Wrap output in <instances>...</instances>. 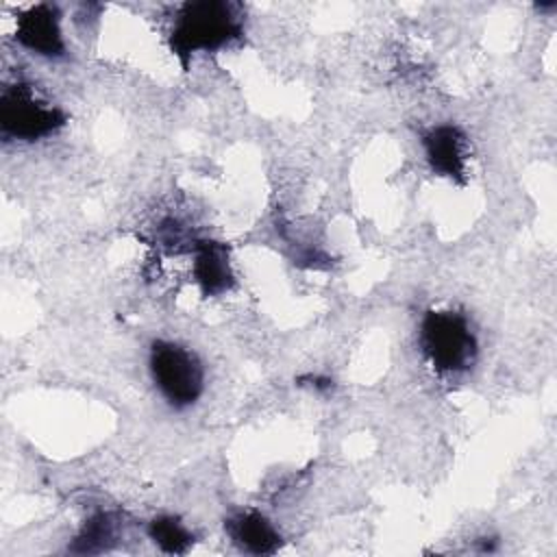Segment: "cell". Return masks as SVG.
<instances>
[{"label": "cell", "mask_w": 557, "mask_h": 557, "mask_svg": "<svg viewBox=\"0 0 557 557\" xmlns=\"http://www.w3.org/2000/svg\"><path fill=\"white\" fill-rule=\"evenodd\" d=\"M420 346L440 374H461L476 359V337L466 315L429 311L420 324Z\"/></svg>", "instance_id": "obj_2"}, {"label": "cell", "mask_w": 557, "mask_h": 557, "mask_svg": "<svg viewBox=\"0 0 557 557\" xmlns=\"http://www.w3.org/2000/svg\"><path fill=\"white\" fill-rule=\"evenodd\" d=\"M244 35L242 7L224 0L185 2L176 11L170 48L181 59L183 67L189 65L194 52H213L239 41Z\"/></svg>", "instance_id": "obj_1"}, {"label": "cell", "mask_w": 557, "mask_h": 557, "mask_svg": "<svg viewBox=\"0 0 557 557\" xmlns=\"http://www.w3.org/2000/svg\"><path fill=\"white\" fill-rule=\"evenodd\" d=\"M194 278L205 296H218L233 285L228 250L220 242H196Z\"/></svg>", "instance_id": "obj_8"}, {"label": "cell", "mask_w": 557, "mask_h": 557, "mask_svg": "<svg viewBox=\"0 0 557 557\" xmlns=\"http://www.w3.org/2000/svg\"><path fill=\"white\" fill-rule=\"evenodd\" d=\"M117 533V518L115 513H96L94 518L87 520V524L83 527L81 535L76 537L72 550L76 553H100L104 548H109V544L115 540Z\"/></svg>", "instance_id": "obj_10"}, {"label": "cell", "mask_w": 557, "mask_h": 557, "mask_svg": "<svg viewBox=\"0 0 557 557\" xmlns=\"http://www.w3.org/2000/svg\"><path fill=\"white\" fill-rule=\"evenodd\" d=\"M148 368L161 396L176 409L194 405L205 389L200 359L181 344L165 339L152 342Z\"/></svg>", "instance_id": "obj_3"}, {"label": "cell", "mask_w": 557, "mask_h": 557, "mask_svg": "<svg viewBox=\"0 0 557 557\" xmlns=\"http://www.w3.org/2000/svg\"><path fill=\"white\" fill-rule=\"evenodd\" d=\"M424 152L429 159V165L440 176L463 181L466 174V135L453 126L442 124L431 128L424 139Z\"/></svg>", "instance_id": "obj_6"}, {"label": "cell", "mask_w": 557, "mask_h": 557, "mask_svg": "<svg viewBox=\"0 0 557 557\" xmlns=\"http://www.w3.org/2000/svg\"><path fill=\"white\" fill-rule=\"evenodd\" d=\"M65 124V113L44 102L28 83L4 87L0 96V133L7 139L35 141L57 133Z\"/></svg>", "instance_id": "obj_4"}, {"label": "cell", "mask_w": 557, "mask_h": 557, "mask_svg": "<svg viewBox=\"0 0 557 557\" xmlns=\"http://www.w3.org/2000/svg\"><path fill=\"white\" fill-rule=\"evenodd\" d=\"M148 533L152 537V542L170 555H183L191 548L194 544V535L191 531L174 516H159L150 522Z\"/></svg>", "instance_id": "obj_9"}, {"label": "cell", "mask_w": 557, "mask_h": 557, "mask_svg": "<svg viewBox=\"0 0 557 557\" xmlns=\"http://www.w3.org/2000/svg\"><path fill=\"white\" fill-rule=\"evenodd\" d=\"M15 39L48 59H59L65 54L63 35L59 28V11L52 4H35L20 13L15 26Z\"/></svg>", "instance_id": "obj_5"}, {"label": "cell", "mask_w": 557, "mask_h": 557, "mask_svg": "<svg viewBox=\"0 0 557 557\" xmlns=\"http://www.w3.org/2000/svg\"><path fill=\"white\" fill-rule=\"evenodd\" d=\"M224 527L233 544L250 555H272L281 548L278 531L259 511H239Z\"/></svg>", "instance_id": "obj_7"}]
</instances>
